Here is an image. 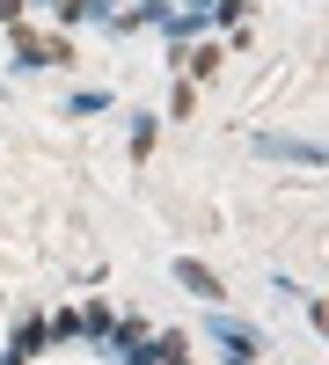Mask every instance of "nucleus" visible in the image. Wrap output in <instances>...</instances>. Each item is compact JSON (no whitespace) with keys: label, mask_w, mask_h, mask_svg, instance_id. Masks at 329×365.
I'll return each instance as SVG.
<instances>
[{"label":"nucleus","mask_w":329,"mask_h":365,"mask_svg":"<svg viewBox=\"0 0 329 365\" xmlns=\"http://www.w3.org/2000/svg\"><path fill=\"white\" fill-rule=\"evenodd\" d=\"M15 51L29 58V66H51V58L66 66V37H37V29H15Z\"/></svg>","instance_id":"obj_1"},{"label":"nucleus","mask_w":329,"mask_h":365,"mask_svg":"<svg viewBox=\"0 0 329 365\" xmlns=\"http://www.w3.org/2000/svg\"><path fill=\"white\" fill-rule=\"evenodd\" d=\"M176 278H183L198 299H220V278H213V270H205V263H176Z\"/></svg>","instance_id":"obj_2"},{"label":"nucleus","mask_w":329,"mask_h":365,"mask_svg":"<svg viewBox=\"0 0 329 365\" xmlns=\"http://www.w3.org/2000/svg\"><path fill=\"white\" fill-rule=\"evenodd\" d=\"M15 8H22V0H0V22H15Z\"/></svg>","instance_id":"obj_3"}]
</instances>
